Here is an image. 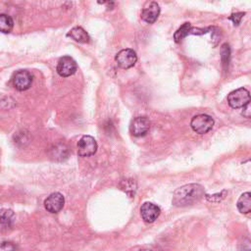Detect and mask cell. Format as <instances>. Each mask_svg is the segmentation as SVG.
I'll use <instances>...</instances> for the list:
<instances>
[{
  "mask_svg": "<svg viewBox=\"0 0 251 251\" xmlns=\"http://www.w3.org/2000/svg\"><path fill=\"white\" fill-rule=\"evenodd\" d=\"M203 197H205V192L202 185L190 183L178 188L174 193L172 202L175 206L185 207L198 202Z\"/></svg>",
  "mask_w": 251,
  "mask_h": 251,
  "instance_id": "1",
  "label": "cell"
},
{
  "mask_svg": "<svg viewBox=\"0 0 251 251\" xmlns=\"http://www.w3.org/2000/svg\"><path fill=\"white\" fill-rule=\"evenodd\" d=\"M214 120L212 117L206 114L197 115L191 122L192 129L198 135H204L213 129Z\"/></svg>",
  "mask_w": 251,
  "mask_h": 251,
  "instance_id": "2",
  "label": "cell"
},
{
  "mask_svg": "<svg viewBox=\"0 0 251 251\" xmlns=\"http://www.w3.org/2000/svg\"><path fill=\"white\" fill-rule=\"evenodd\" d=\"M228 102L229 105L233 109L243 108L250 102V93L244 88L238 89L236 90L232 91L228 95Z\"/></svg>",
  "mask_w": 251,
  "mask_h": 251,
  "instance_id": "3",
  "label": "cell"
},
{
  "mask_svg": "<svg viewBox=\"0 0 251 251\" xmlns=\"http://www.w3.org/2000/svg\"><path fill=\"white\" fill-rule=\"evenodd\" d=\"M115 60L120 68L129 69L136 65L138 56L133 49H123L116 55Z\"/></svg>",
  "mask_w": 251,
  "mask_h": 251,
  "instance_id": "4",
  "label": "cell"
},
{
  "mask_svg": "<svg viewBox=\"0 0 251 251\" xmlns=\"http://www.w3.org/2000/svg\"><path fill=\"white\" fill-rule=\"evenodd\" d=\"M77 62L70 56L62 57L57 64V73L63 78H67L77 72Z\"/></svg>",
  "mask_w": 251,
  "mask_h": 251,
  "instance_id": "5",
  "label": "cell"
},
{
  "mask_svg": "<svg viewBox=\"0 0 251 251\" xmlns=\"http://www.w3.org/2000/svg\"><path fill=\"white\" fill-rule=\"evenodd\" d=\"M97 143L90 136H84L78 143V154L82 157H90L96 153Z\"/></svg>",
  "mask_w": 251,
  "mask_h": 251,
  "instance_id": "6",
  "label": "cell"
},
{
  "mask_svg": "<svg viewBox=\"0 0 251 251\" xmlns=\"http://www.w3.org/2000/svg\"><path fill=\"white\" fill-rule=\"evenodd\" d=\"M33 75L27 70H21L17 72L13 78V85L19 91H25L32 87Z\"/></svg>",
  "mask_w": 251,
  "mask_h": 251,
  "instance_id": "7",
  "label": "cell"
},
{
  "mask_svg": "<svg viewBox=\"0 0 251 251\" xmlns=\"http://www.w3.org/2000/svg\"><path fill=\"white\" fill-rule=\"evenodd\" d=\"M64 204L65 198L60 193L51 194L44 201L45 209L52 214L60 212L63 209V207H64Z\"/></svg>",
  "mask_w": 251,
  "mask_h": 251,
  "instance_id": "8",
  "label": "cell"
},
{
  "mask_svg": "<svg viewBox=\"0 0 251 251\" xmlns=\"http://www.w3.org/2000/svg\"><path fill=\"white\" fill-rule=\"evenodd\" d=\"M150 130V121L146 117H138L131 124V133L135 137H143Z\"/></svg>",
  "mask_w": 251,
  "mask_h": 251,
  "instance_id": "9",
  "label": "cell"
},
{
  "mask_svg": "<svg viewBox=\"0 0 251 251\" xmlns=\"http://www.w3.org/2000/svg\"><path fill=\"white\" fill-rule=\"evenodd\" d=\"M160 208L151 202H145L141 207V215L144 222L153 223L160 216Z\"/></svg>",
  "mask_w": 251,
  "mask_h": 251,
  "instance_id": "10",
  "label": "cell"
},
{
  "mask_svg": "<svg viewBox=\"0 0 251 251\" xmlns=\"http://www.w3.org/2000/svg\"><path fill=\"white\" fill-rule=\"evenodd\" d=\"M160 14V6L157 2H151L142 12V19L147 24H153L156 22Z\"/></svg>",
  "mask_w": 251,
  "mask_h": 251,
  "instance_id": "11",
  "label": "cell"
},
{
  "mask_svg": "<svg viewBox=\"0 0 251 251\" xmlns=\"http://www.w3.org/2000/svg\"><path fill=\"white\" fill-rule=\"evenodd\" d=\"M68 36H70L71 38H73L74 40H76L77 42L80 43H89L90 40V37L89 36V34L81 27H76L73 28L67 35Z\"/></svg>",
  "mask_w": 251,
  "mask_h": 251,
  "instance_id": "12",
  "label": "cell"
},
{
  "mask_svg": "<svg viewBox=\"0 0 251 251\" xmlns=\"http://www.w3.org/2000/svg\"><path fill=\"white\" fill-rule=\"evenodd\" d=\"M237 209L241 214H248L251 211V194L244 193L240 196L236 203Z\"/></svg>",
  "mask_w": 251,
  "mask_h": 251,
  "instance_id": "13",
  "label": "cell"
},
{
  "mask_svg": "<svg viewBox=\"0 0 251 251\" xmlns=\"http://www.w3.org/2000/svg\"><path fill=\"white\" fill-rule=\"evenodd\" d=\"M14 27V22L12 18L6 14H0V32L4 34H9Z\"/></svg>",
  "mask_w": 251,
  "mask_h": 251,
  "instance_id": "14",
  "label": "cell"
},
{
  "mask_svg": "<svg viewBox=\"0 0 251 251\" xmlns=\"http://www.w3.org/2000/svg\"><path fill=\"white\" fill-rule=\"evenodd\" d=\"M15 220V214L10 209H1L0 210V224L10 227L13 225Z\"/></svg>",
  "mask_w": 251,
  "mask_h": 251,
  "instance_id": "15",
  "label": "cell"
},
{
  "mask_svg": "<svg viewBox=\"0 0 251 251\" xmlns=\"http://www.w3.org/2000/svg\"><path fill=\"white\" fill-rule=\"evenodd\" d=\"M192 25L191 23H184L174 35V39L176 42H180L184 37H186L191 33L192 30Z\"/></svg>",
  "mask_w": 251,
  "mask_h": 251,
  "instance_id": "16",
  "label": "cell"
},
{
  "mask_svg": "<svg viewBox=\"0 0 251 251\" xmlns=\"http://www.w3.org/2000/svg\"><path fill=\"white\" fill-rule=\"evenodd\" d=\"M221 58H222V62H223V65L225 67H227L229 65V62H230V57H231V49L229 44L225 43L222 46V50H221Z\"/></svg>",
  "mask_w": 251,
  "mask_h": 251,
  "instance_id": "17",
  "label": "cell"
},
{
  "mask_svg": "<svg viewBox=\"0 0 251 251\" xmlns=\"http://www.w3.org/2000/svg\"><path fill=\"white\" fill-rule=\"evenodd\" d=\"M123 183L125 184V186H122L123 187L122 190H124L128 195H130V191H131V196L135 195V192L137 190V185H136V182L134 179H126L125 181H123Z\"/></svg>",
  "mask_w": 251,
  "mask_h": 251,
  "instance_id": "18",
  "label": "cell"
},
{
  "mask_svg": "<svg viewBox=\"0 0 251 251\" xmlns=\"http://www.w3.org/2000/svg\"><path fill=\"white\" fill-rule=\"evenodd\" d=\"M17 247L15 244L9 241H4L0 243V251H16Z\"/></svg>",
  "mask_w": 251,
  "mask_h": 251,
  "instance_id": "19",
  "label": "cell"
},
{
  "mask_svg": "<svg viewBox=\"0 0 251 251\" xmlns=\"http://www.w3.org/2000/svg\"><path fill=\"white\" fill-rule=\"evenodd\" d=\"M244 15H245V13H243V12L234 13V14H233L229 19L233 21V23L234 26H238L239 23H240V21H241V19H242V17H243Z\"/></svg>",
  "mask_w": 251,
  "mask_h": 251,
  "instance_id": "20",
  "label": "cell"
},
{
  "mask_svg": "<svg viewBox=\"0 0 251 251\" xmlns=\"http://www.w3.org/2000/svg\"><path fill=\"white\" fill-rule=\"evenodd\" d=\"M226 193H227V192H223L222 194H217V195H215V196H208V195H206L205 197H206V199H207L208 201H213L214 198H218L217 200H218V202H219V201H221V200L225 197Z\"/></svg>",
  "mask_w": 251,
  "mask_h": 251,
  "instance_id": "21",
  "label": "cell"
},
{
  "mask_svg": "<svg viewBox=\"0 0 251 251\" xmlns=\"http://www.w3.org/2000/svg\"><path fill=\"white\" fill-rule=\"evenodd\" d=\"M241 114L245 118H250V102L243 107V111H242Z\"/></svg>",
  "mask_w": 251,
  "mask_h": 251,
  "instance_id": "22",
  "label": "cell"
},
{
  "mask_svg": "<svg viewBox=\"0 0 251 251\" xmlns=\"http://www.w3.org/2000/svg\"><path fill=\"white\" fill-rule=\"evenodd\" d=\"M140 251H152L150 249H143V250H140Z\"/></svg>",
  "mask_w": 251,
  "mask_h": 251,
  "instance_id": "23",
  "label": "cell"
}]
</instances>
